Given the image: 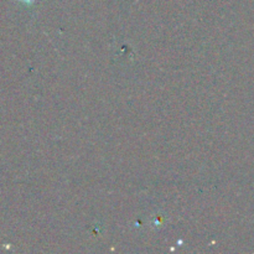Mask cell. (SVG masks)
<instances>
[{
    "mask_svg": "<svg viewBox=\"0 0 254 254\" xmlns=\"http://www.w3.org/2000/svg\"><path fill=\"white\" fill-rule=\"evenodd\" d=\"M22 2H25V4H32L34 1H36V0H21Z\"/></svg>",
    "mask_w": 254,
    "mask_h": 254,
    "instance_id": "6da1fadb",
    "label": "cell"
}]
</instances>
